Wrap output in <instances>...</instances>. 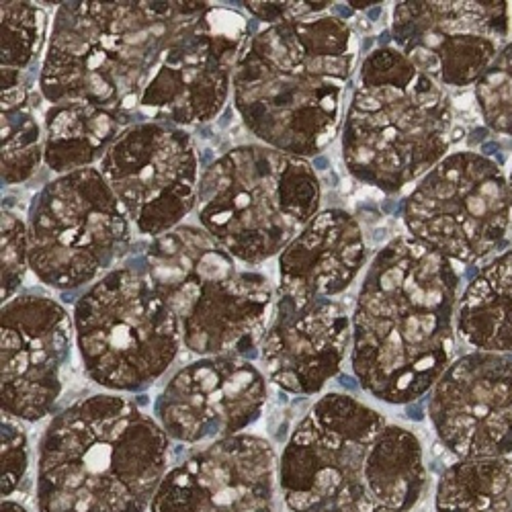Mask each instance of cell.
Segmentation results:
<instances>
[{"label":"cell","instance_id":"cell-33","mask_svg":"<svg viewBox=\"0 0 512 512\" xmlns=\"http://www.w3.org/2000/svg\"><path fill=\"white\" fill-rule=\"evenodd\" d=\"M369 512H404V510H396V508H386V506H375Z\"/></svg>","mask_w":512,"mask_h":512},{"label":"cell","instance_id":"cell-29","mask_svg":"<svg viewBox=\"0 0 512 512\" xmlns=\"http://www.w3.org/2000/svg\"><path fill=\"white\" fill-rule=\"evenodd\" d=\"M29 467V439L17 418L3 414V500L11 498Z\"/></svg>","mask_w":512,"mask_h":512},{"label":"cell","instance_id":"cell-26","mask_svg":"<svg viewBox=\"0 0 512 512\" xmlns=\"http://www.w3.org/2000/svg\"><path fill=\"white\" fill-rule=\"evenodd\" d=\"M3 48H0V66H3V91L21 84V72L35 60L41 39L46 33V13L33 3L3 0Z\"/></svg>","mask_w":512,"mask_h":512},{"label":"cell","instance_id":"cell-16","mask_svg":"<svg viewBox=\"0 0 512 512\" xmlns=\"http://www.w3.org/2000/svg\"><path fill=\"white\" fill-rule=\"evenodd\" d=\"M0 332L3 414L27 422L44 418L64 390L74 320L52 297L23 293L3 304Z\"/></svg>","mask_w":512,"mask_h":512},{"label":"cell","instance_id":"cell-8","mask_svg":"<svg viewBox=\"0 0 512 512\" xmlns=\"http://www.w3.org/2000/svg\"><path fill=\"white\" fill-rule=\"evenodd\" d=\"M72 320L84 371L113 394L148 390L183 349L175 312L148 273L127 267L82 293Z\"/></svg>","mask_w":512,"mask_h":512},{"label":"cell","instance_id":"cell-12","mask_svg":"<svg viewBox=\"0 0 512 512\" xmlns=\"http://www.w3.org/2000/svg\"><path fill=\"white\" fill-rule=\"evenodd\" d=\"M246 39L248 21L242 13L193 3L164 68L142 97L140 113L175 127L216 119L228 103Z\"/></svg>","mask_w":512,"mask_h":512},{"label":"cell","instance_id":"cell-24","mask_svg":"<svg viewBox=\"0 0 512 512\" xmlns=\"http://www.w3.org/2000/svg\"><path fill=\"white\" fill-rule=\"evenodd\" d=\"M435 512H512V459H459L437 482Z\"/></svg>","mask_w":512,"mask_h":512},{"label":"cell","instance_id":"cell-11","mask_svg":"<svg viewBox=\"0 0 512 512\" xmlns=\"http://www.w3.org/2000/svg\"><path fill=\"white\" fill-rule=\"evenodd\" d=\"M508 179L484 154L455 152L426 173L404 203L410 238L451 263L474 265L506 236Z\"/></svg>","mask_w":512,"mask_h":512},{"label":"cell","instance_id":"cell-18","mask_svg":"<svg viewBox=\"0 0 512 512\" xmlns=\"http://www.w3.org/2000/svg\"><path fill=\"white\" fill-rule=\"evenodd\" d=\"M433 429L457 459L512 453V355L474 351L455 359L429 398Z\"/></svg>","mask_w":512,"mask_h":512},{"label":"cell","instance_id":"cell-5","mask_svg":"<svg viewBox=\"0 0 512 512\" xmlns=\"http://www.w3.org/2000/svg\"><path fill=\"white\" fill-rule=\"evenodd\" d=\"M453 109L443 87L396 48L373 50L361 66L343 130L349 173L398 193L439 164L451 144Z\"/></svg>","mask_w":512,"mask_h":512},{"label":"cell","instance_id":"cell-30","mask_svg":"<svg viewBox=\"0 0 512 512\" xmlns=\"http://www.w3.org/2000/svg\"><path fill=\"white\" fill-rule=\"evenodd\" d=\"M332 3H244L246 11L269 25L293 19H306L326 11Z\"/></svg>","mask_w":512,"mask_h":512},{"label":"cell","instance_id":"cell-28","mask_svg":"<svg viewBox=\"0 0 512 512\" xmlns=\"http://www.w3.org/2000/svg\"><path fill=\"white\" fill-rule=\"evenodd\" d=\"M29 269L27 224L3 207V304L17 295Z\"/></svg>","mask_w":512,"mask_h":512},{"label":"cell","instance_id":"cell-19","mask_svg":"<svg viewBox=\"0 0 512 512\" xmlns=\"http://www.w3.org/2000/svg\"><path fill=\"white\" fill-rule=\"evenodd\" d=\"M351 345L353 324L343 304L330 297L300 302L277 293L261 361L283 392L314 396L340 373Z\"/></svg>","mask_w":512,"mask_h":512},{"label":"cell","instance_id":"cell-4","mask_svg":"<svg viewBox=\"0 0 512 512\" xmlns=\"http://www.w3.org/2000/svg\"><path fill=\"white\" fill-rule=\"evenodd\" d=\"M193 3H60L39 74L50 105L89 103L136 115Z\"/></svg>","mask_w":512,"mask_h":512},{"label":"cell","instance_id":"cell-1","mask_svg":"<svg viewBox=\"0 0 512 512\" xmlns=\"http://www.w3.org/2000/svg\"><path fill=\"white\" fill-rule=\"evenodd\" d=\"M459 273L410 236L371 261L353 310L351 365L359 386L386 404H410L453 363Z\"/></svg>","mask_w":512,"mask_h":512},{"label":"cell","instance_id":"cell-14","mask_svg":"<svg viewBox=\"0 0 512 512\" xmlns=\"http://www.w3.org/2000/svg\"><path fill=\"white\" fill-rule=\"evenodd\" d=\"M510 31L504 0L398 3L392 39L416 70L439 87H476Z\"/></svg>","mask_w":512,"mask_h":512},{"label":"cell","instance_id":"cell-34","mask_svg":"<svg viewBox=\"0 0 512 512\" xmlns=\"http://www.w3.org/2000/svg\"><path fill=\"white\" fill-rule=\"evenodd\" d=\"M308 512H349V510H334V508H316V510H308Z\"/></svg>","mask_w":512,"mask_h":512},{"label":"cell","instance_id":"cell-31","mask_svg":"<svg viewBox=\"0 0 512 512\" xmlns=\"http://www.w3.org/2000/svg\"><path fill=\"white\" fill-rule=\"evenodd\" d=\"M3 512H29L21 502H15L11 498L3 500Z\"/></svg>","mask_w":512,"mask_h":512},{"label":"cell","instance_id":"cell-27","mask_svg":"<svg viewBox=\"0 0 512 512\" xmlns=\"http://www.w3.org/2000/svg\"><path fill=\"white\" fill-rule=\"evenodd\" d=\"M476 101L492 132L512 136V41L476 82Z\"/></svg>","mask_w":512,"mask_h":512},{"label":"cell","instance_id":"cell-20","mask_svg":"<svg viewBox=\"0 0 512 512\" xmlns=\"http://www.w3.org/2000/svg\"><path fill=\"white\" fill-rule=\"evenodd\" d=\"M367 246L357 220L343 209H324L279 254V295L300 302L336 297L361 273Z\"/></svg>","mask_w":512,"mask_h":512},{"label":"cell","instance_id":"cell-3","mask_svg":"<svg viewBox=\"0 0 512 512\" xmlns=\"http://www.w3.org/2000/svg\"><path fill=\"white\" fill-rule=\"evenodd\" d=\"M170 439L119 394L62 410L37 457V512H148L168 472Z\"/></svg>","mask_w":512,"mask_h":512},{"label":"cell","instance_id":"cell-15","mask_svg":"<svg viewBox=\"0 0 512 512\" xmlns=\"http://www.w3.org/2000/svg\"><path fill=\"white\" fill-rule=\"evenodd\" d=\"M267 398V377L244 357H201L168 379L154 418L170 441L211 445L246 431Z\"/></svg>","mask_w":512,"mask_h":512},{"label":"cell","instance_id":"cell-21","mask_svg":"<svg viewBox=\"0 0 512 512\" xmlns=\"http://www.w3.org/2000/svg\"><path fill=\"white\" fill-rule=\"evenodd\" d=\"M44 125V162L54 173L68 175L101 162L111 144L134 125V117L89 103H60L50 105Z\"/></svg>","mask_w":512,"mask_h":512},{"label":"cell","instance_id":"cell-7","mask_svg":"<svg viewBox=\"0 0 512 512\" xmlns=\"http://www.w3.org/2000/svg\"><path fill=\"white\" fill-rule=\"evenodd\" d=\"M320 195L308 158L244 144L203 170L195 209L201 228L236 261L261 265L318 216Z\"/></svg>","mask_w":512,"mask_h":512},{"label":"cell","instance_id":"cell-25","mask_svg":"<svg viewBox=\"0 0 512 512\" xmlns=\"http://www.w3.org/2000/svg\"><path fill=\"white\" fill-rule=\"evenodd\" d=\"M3 185L29 181L44 160L46 136L35 117V105L23 84L3 91Z\"/></svg>","mask_w":512,"mask_h":512},{"label":"cell","instance_id":"cell-9","mask_svg":"<svg viewBox=\"0 0 512 512\" xmlns=\"http://www.w3.org/2000/svg\"><path fill=\"white\" fill-rule=\"evenodd\" d=\"M29 269L52 289L97 283L132 244V222L101 170L60 175L35 197L29 222Z\"/></svg>","mask_w":512,"mask_h":512},{"label":"cell","instance_id":"cell-35","mask_svg":"<svg viewBox=\"0 0 512 512\" xmlns=\"http://www.w3.org/2000/svg\"><path fill=\"white\" fill-rule=\"evenodd\" d=\"M508 189H510V203H512V173L508 177Z\"/></svg>","mask_w":512,"mask_h":512},{"label":"cell","instance_id":"cell-13","mask_svg":"<svg viewBox=\"0 0 512 512\" xmlns=\"http://www.w3.org/2000/svg\"><path fill=\"white\" fill-rule=\"evenodd\" d=\"M99 170L144 236L158 238L183 226L197 207L199 158L181 127L134 123L105 152Z\"/></svg>","mask_w":512,"mask_h":512},{"label":"cell","instance_id":"cell-23","mask_svg":"<svg viewBox=\"0 0 512 512\" xmlns=\"http://www.w3.org/2000/svg\"><path fill=\"white\" fill-rule=\"evenodd\" d=\"M367 488L375 506L412 510L426 488L424 451L414 433L388 422L367 465Z\"/></svg>","mask_w":512,"mask_h":512},{"label":"cell","instance_id":"cell-10","mask_svg":"<svg viewBox=\"0 0 512 512\" xmlns=\"http://www.w3.org/2000/svg\"><path fill=\"white\" fill-rule=\"evenodd\" d=\"M386 426V416L349 394L322 396L295 426L279 459L277 482L287 508H375L367 488V465Z\"/></svg>","mask_w":512,"mask_h":512},{"label":"cell","instance_id":"cell-2","mask_svg":"<svg viewBox=\"0 0 512 512\" xmlns=\"http://www.w3.org/2000/svg\"><path fill=\"white\" fill-rule=\"evenodd\" d=\"M355 58L357 41L340 17L267 25L252 37L232 76L246 130L293 156L320 154L336 136Z\"/></svg>","mask_w":512,"mask_h":512},{"label":"cell","instance_id":"cell-32","mask_svg":"<svg viewBox=\"0 0 512 512\" xmlns=\"http://www.w3.org/2000/svg\"><path fill=\"white\" fill-rule=\"evenodd\" d=\"M353 9H371L375 5H381V3H349Z\"/></svg>","mask_w":512,"mask_h":512},{"label":"cell","instance_id":"cell-6","mask_svg":"<svg viewBox=\"0 0 512 512\" xmlns=\"http://www.w3.org/2000/svg\"><path fill=\"white\" fill-rule=\"evenodd\" d=\"M148 277L175 312L183 347L199 357H244L261 347L275 310L271 281L242 271L220 242L179 226L146 250Z\"/></svg>","mask_w":512,"mask_h":512},{"label":"cell","instance_id":"cell-17","mask_svg":"<svg viewBox=\"0 0 512 512\" xmlns=\"http://www.w3.org/2000/svg\"><path fill=\"white\" fill-rule=\"evenodd\" d=\"M277 474L275 447L240 433L170 467L150 512H273Z\"/></svg>","mask_w":512,"mask_h":512},{"label":"cell","instance_id":"cell-22","mask_svg":"<svg viewBox=\"0 0 512 512\" xmlns=\"http://www.w3.org/2000/svg\"><path fill=\"white\" fill-rule=\"evenodd\" d=\"M455 318L469 347L512 355V250L496 256L472 279Z\"/></svg>","mask_w":512,"mask_h":512}]
</instances>
